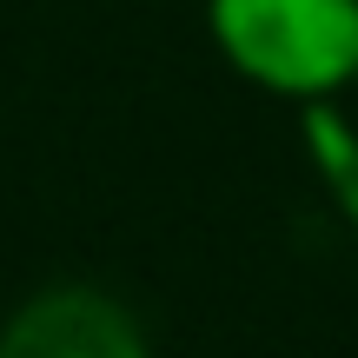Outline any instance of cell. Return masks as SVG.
<instances>
[{
    "label": "cell",
    "mask_w": 358,
    "mask_h": 358,
    "mask_svg": "<svg viewBox=\"0 0 358 358\" xmlns=\"http://www.w3.org/2000/svg\"><path fill=\"white\" fill-rule=\"evenodd\" d=\"M213 34L272 93H332L358 73V0H213Z\"/></svg>",
    "instance_id": "1"
},
{
    "label": "cell",
    "mask_w": 358,
    "mask_h": 358,
    "mask_svg": "<svg viewBox=\"0 0 358 358\" xmlns=\"http://www.w3.org/2000/svg\"><path fill=\"white\" fill-rule=\"evenodd\" d=\"M0 358H146L133 319L100 292H47L0 332Z\"/></svg>",
    "instance_id": "2"
},
{
    "label": "cell",
    "mask_w": 358,
    "mask_h": 358,
    "mask_svg": "<svg viewBox=\"0 0 358 358\" xmlns=\"http://www.w3.org/2000/svg\"><path fill=\"white\" fill-rule=\"evenodd\" d=\"M306 127H312V153H319L325 179H332V192H338V206H345V219L358 226V140L345 133V120L325 113V106H312Z\"/></svg>",
    "instance_id": "3"
}]
</instances>
